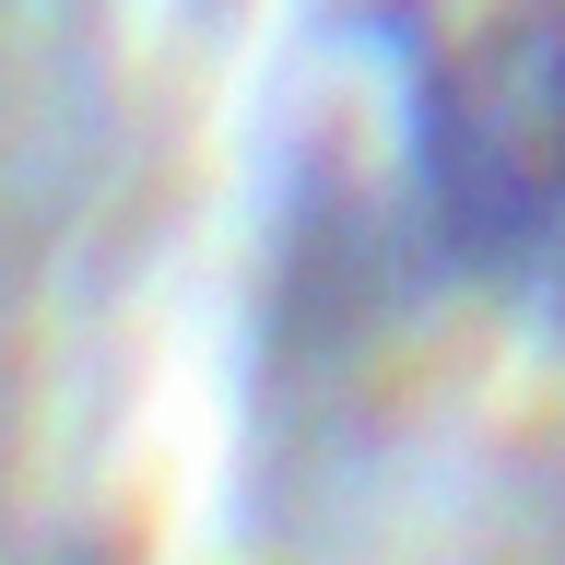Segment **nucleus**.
<instances>
[{
	"label": "nucleus",
	"instance_id": "obj_1",
	"mask_svg": "<svg viewBox=\"0 0 565 565\" xmlns=\"http://www.w3.org/2000/svg\"><path fill=\"white\" fill-rule=\"evenodd\" d=\"M424 166H436L448 236L494 282H565V24L554 12L483 35L448 71Z\"/></svg>",
	"mask_w": 565,
	"mask_h": 565
}]
</instances>
